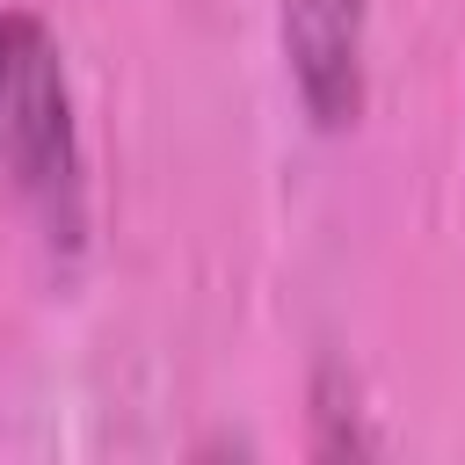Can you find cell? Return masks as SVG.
<instances>
[{"instance_id":"cell-1","label":"cell","mask_w":465,"mask_h":465,"mask_svg":"<svg viewBox=\"0 0 465 465\" xmlns=\"http://www.w3.org/2000/svg\"><path fill=\"white\" fill-rule=\"evenodd\" d=\"M0 189L51 262L87 247V138L65 44L36 7H0Z\"/></svg>"},{"instance_id":"cell-2","label":"cell","mask_w":465,"mask_h":465,"mask_svg":"<svg viewBox=\"0 0 465 465\" xmlns=\"http://www.w3.org/2000/svg\"><path fill=\"white\" fill-rule=\"evenodd\" d=\"M276 44L312 131H356L371 102V0H276Z\"/></svg>"}]
</instances>
